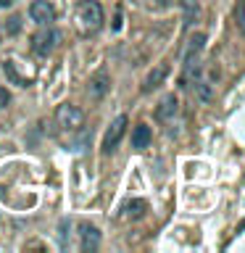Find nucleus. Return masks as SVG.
<instances>
[{
  "label": "nucleus",
  "mask_w": 245,
  "mask_h": 253,
  "mask_svg": "<svg viewBox=\"0 0 245 253\" xmlns=\"http://www.w3.org/2000/svg\"><path fill=\"white\" fill-rule=\"evenodd\" d=\"M77 21L84 32H95L103 24V8L98 0H82L77 5Z\"/></svg>",
  "instance_id": "obj_1"
},
{
  "label": "nucleus",
  "mask_w": 245,
  "mask_h": 253,
  "mask_svg": "<svg viewBox=\"0 0 245 253\" xmlns=\"http://www.w3.org/2000/svg\"><path fill=\"white\" fill-rule=\"evenodd\" d=\"M55 122H58L61 129L77 132L79 126L84 124V114H82V108L74 106V103H61L58 111H55Z\"/></svg>",
  "instance_id": "obj_2"
},
{
  "label": "nucleus",
  "mask_w": 245,
  "mask_h": 253,
  "mask_svg": "<svg viewBox=\"0 0 245 253\" xmlns=\"http://www.w3.org/2000/svg\"><path fill=\"white\" fill-rule=\"evenodd\" d=\"M55 42H58V32L50 29V24H40V29L32 35V50L37 55H50Z\"/></svg>",
  "instance_id": "obj_3"
},
{
  "label": "nucleus",
  "mask_w": 245,
  "mask_h": 253,
  "mask_svg": "<svg viewBox=\"0 0 245 253\" xmlns=\"http://www.w3.org/2000/svg\"><path fill=\"white\" fill-rule=\"evenodd\" d=\"M126 124H129V122H126V116H116L114 122H111L106 137H103V153H114V150H116V145L122 142L124 132H126Z\"/></svg>",
  "instance_id": "obj_4"
},
{
  "label": "nucleus",
  "mask_w": 245,
  "mask_h": 253,
  "mask_svg": "<svg viewBox=\"0 0 245 253\" xmlns=\"http://www.w3.org/2000/svg\"><path fill=\"white\" fill-rule=\"evenodd\" d=\"M108 90H111V77H108V71H106V69L95 71V74L90 77V82H87V92H90V98H92V100H100Z\"/></svg>",
  "instance_id": "obj_5"
},
{
  "label": "nucleus",
  "mask_w": 245,
  "mask_h": 253,
  "mask_svg": "<svg viewBox=\"0 0 245 253\" xmlns=\"http://www.w3.org/2000/svg\"><path fill=\"white\" fill-rule=\"evenodd\" d=\"M177 111H179V100H177V95H174V92H169V95H163V98L158 100L156 119H158V122H171V119L177 116Z\"/></svg>",
  "instance_id": "obj_6"
},
{
  "label": "nucleus",
  "mask_w": 245,
  "mask_h": 253,
  "mask_svg": "<svg viewBox=\"0 0 245 253\" xmlns=\"http://www.w3.org/2000/svg\"><path fill=\"white\" fill-rule=\"evenodd\" d=\"M29 16H32V21H37V24H50L55 19V8L47 3V0H35V3L29 5Z\"/></svg>",
  "instance_id": "obj_7"
},
{
  "label": "nucleus",
  "mask_w": 245,
  "mask_h": 253,
  "mask_svg": "<svg viewBox=\"0 0 245 253\" xmlns=\"http://www.w3.org/2000/svg\"><path fill=\"white\" fill-rule=\"evenodd\" d=\"M145 213H148V201L134 198V201H126V203H124V213H122V216L129 219V221H137V219L145 216Z\"/></svg>",
  "instance_id": "obj_8"
},
{
  "label": "nucleus",
  "mask_w": 245,
  "mask_h": 253,
  "mask_svg": "<svg viewBox=\"0 0 245 253\" xmlns=\"http://www.w3.org/2000/svg\"><path fill=\"white\" fill-rule=\"evenodd\" d=\"M150 140H153V132H150L148 124H137L132 129V148L134 150H145L150 145Z\"/></svg>",
  "instance_id": "obj_9"
},
{
  "label": "nucleus",
  "mask_w": 245,
  "mask_h": 253,
  "mask_svg": "<svg viewBox=\"0 0 245 253\" xmlns=\"http://www.w3.org/2000/svg\"><path fill=\"white\" fill-rule=\"evenodd\" d=\"M79 235H82V251H95L100 245V232L92 224H82Z\"/></svg>",
  "instance_id": "obj_10"
},
{
  "label": "nucleus",
  "mask_w": 245,
  "mask_h": 253,
  "mask_svg": "<svg viewBox=\"0 0 245 253\" xmlns=\"http://www.w3.org/2000/svg\"><path fill=\"white\" fill-rule=\"evenodd\" d=\"M203 42H205V35H201V32L190 37V40H187V50H185V55H182V61H185V63H193V58L203 50Z\"/></svg>",
  "instance_id": "obj_11"
},
{
  "label": "nucleus",
  "mask_w": 245,
  "mask_h": 253,
  "mask_svg": "<svg viewBox=\"0 0 245 253\" xmlns=\"http://www.w3.org/2000/svg\"><path fill=\"white\" fill-rule=\"evenodd\" d=\"M166 71H169L166 66H158V69H153V71H150V74L145 77V84H142V92H150L153 87H158V84H161L163 79H166Z\"/></svg>",
  "instance_id": "obj_12"
},
{
  "label": "nucleus",
  "mask_w": 245,
  "mask_h": 253,
  "mask_svg": "<svg viewBox=\"0 0 245 253\" xmlns=\"http://www.w3.org/2000/svg\"><path fill=\"white\" fill-rule=\"evenodd\" d=\"M3 71H5V77L11 79L13 84H19V87H27V84H29V79L21 77L19 71H16V63H13V61H5V63H3Z\"/></svg>",
  "instance_id": "obj_13"
},
{
  "label": "nucleus",
  "mask_w": 245,
  "mask_h": 253,
  "mask_svg": "<svg viewBox=\"0 0 245 253\" xmlns=\"http://www.w3.org/2000/svg\"><path fill=\"white\" fill-rule=\"evenodd\" d=\"M182 5H185V24L190 27L193 19L198 16V3H195V0H182Z\"/></svg>",
  "instance_id": "obj_14"
},
{
  "label": "nucleus",
  "mask_w": 245,
  "mask_h": 253,
  "mask_svg": "<svg viewBox=\"0 0 245 253\" xmlns=\"http://www.w3.org/2000/svg\"><path fill=\"white\" fill-rule=\"evenodd\" d=\"M235 21H237V29L245 35V0H237V5H235Z\"/></svg>",
  "instance_id": "obj_15"
},
{
  "label": "nucleus",
  "mask_w": 245,
  "mask_h": 253,
  "mask_svg": "<svg viewBox=\"0 0 245 253\" xmlns=\"http://www.w3.org/2000/svg\"><path fill=\"white\" fill-rule=\"evenodd\" d=\"M21 32V16H11L5 21V35H19Z\"/></svg>",
  "instance_id": "obj_16"
},
{
  "label": "nucleus",
  "mask_w": 245,
  "mask_h": 253,
  "mask_svg": "<svg viewBox=\"0 0 245 253\" xmlns=\"http://www.w3.org/2000/svg\"><path fill=\"white\" fill-rule=\"evenodd\" d=\"M195 90H198V95H201L203 100H211V90L205 87V82H198V84H195Z\"/></svg>",
  "instance_id": "obj_17"
},
{
  "label": "nucleus",
  "mask_w": 245,
  "mask_h": 253,
  "mask_svg": "<svg viewBox=\"0 0 245 253\" xmlns=\"http://www.w3.org/2000/svg\"><path fill=\"white\" fill-rule=\"evenodd\" d=\"M8 100H11V95H8L5 87H0V108H5V106H8Z\"/></svg>",
  "instance_id": "obj_18"
},
{
  "label": "nucleus",
  "mask_w": 245,
  "mask_h": 253,
  "mask_svg": "<svg viewBox=\"0 0 245 253\" xmlns=\"http://www.w3.org/2000/svg\"><path fill=\"white\" fill-rule=\"evenodd\" d=\"M171 3H174V0H156V5H158V8H169Z\"/></svg>",
  "instance_id": "obj_19"
},
{
  "label": "nucleus",
  "mask_w": 245,
  "mask_h": 253,
  "mask_svg": "<svg viewBox=\"0 0 245 253\" xmlns=\"http://www.w3.org/2000/svg\"><path fill=\"white\" fill-rule=\"evenodd\" d=\"M16 3V0H0V8H11Z\"/></svg>",
  "instance_id": "obj_20"
}]
</instances>
